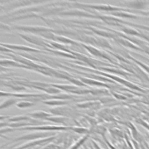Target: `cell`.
<instances>
[{
  "instance_id": "cell-8",
  "label": "cell",
  "mask_w": 149,
  "mask_h": 149,
  "mask_svg": "<svg viewBox=\"0 0 149 149\" xmlns=\"http://www.w3.org/2000/svg\"><path fill=\"white\" fill-rule=\"evenodd\" d=\"M114 41H115L116 42H118V44H119L120 45L136 50V51H141L143 52V50L139 47L138 46H137L136 45H135L134 44H133V42H132L128 40L126 38L119 37V36H117L116 37H115V38H113Z\"/></svg>"
},
{
  "instance_id": "cell-30",
  "label": "cell",
  "mask_w": 149,
  "mask_h": 149,
  "mask_svg": "<svg viewBox=\"0 0 149 149\" xmlns=\"http://www.w3.org/2000/svg\"><path fill=\"white\" fill-rule=\"evenodd\" d=\"M9 116H5L4 118H9ZM2 118H3V116H1V120H3V119H2Z\"/></svg>"
},
{
  "instance_id": "cell-14",
  "label": "cell",
  "mask_w": 149,
  "mask_h": 149,
  "mask_svg": "<svg viewBox=\"0 0 149 149\" xmlns=\"http://www.w3.org/2000/svg\"><path fill=\"white\" fill-rule=\"evenodd\" d=\"M28 115L34 119H45L52 116V113L43 111H37L29 113Z\"/></svg>"
},
{
  "instance_id": "cell-21",
  "label": "cell",
  "mask_w": 149,
  "mask_h": 149,
  "mask_svg": "<svg viewBox=\"0 0 149 149\" xmlns=\"http://www.w3.org/2000/svg\"><path fill=\"white\" fill-rule=\"evenodd\" d=\"M34 105V102L30 101L29 99H25L24 100L20 101L18 102L16 105L19 108H29Z\"/></svg>"
},
{
  "instance_id": "cell-11",
  "label": "cell",
  "mask_w": 149,
  "mask_h": 149,
  "mask_svg": "<svg viewBox=\"0 0 149 149\" xmlns=\"http://www.w3.org/2000/svg\"><path fill=\"white\" fill-rule=\"evenodd\" d=\"M1 66H13L17 68H22L28 69H33L31 67H30L29 66L25 65L24 64L20 63L17 61H15L13 60H9V59H1Z\"/></svg>"
},
{
  "instance_id": "cell-22",
  "label": "cell",
  "mask_w": 149,
  "mask_h": 149,
  "mask_svg": "<svg viewBox=\"0 0 149 149\" xmlns=\"http://www.w3.org/2000/svg\"><path fill=\"white\" fill-rule=\"evenodd\" d=\"M45 120L52 121L56 123H66V122L68 120V118L64 116H50L49 118H47L45 119Z\"/></svg>"
},
{
  "instance_id": "cell-9",
  "label": "cell",
  "mask_w": 149,
  "mask_h": 149,
  "mask_svg": "<svg viewBox=\"0 0 149 149\" xmlns=\"http://www.w3.org/2000/svg\"><path fill=\"white\" fill-rule=\"evenodd\" d=\"M81 45L84 47L91 55H94V56H99V57H102L103 58L107 59L108 60L111 61L110 57L108 56V55H106L105 53L102 52L101 51L98 49L97 48L91 46V45H86V44H81ZM112 62V61H111Z\"/></svg>"
},
{
  "instance_id": "cell-13",
  "label": "cell",
  "mask_w": 149,
  "mask_h": 149,
  "mask_svg": "<svg viewBox=\"0 0 149 149\" xmlns=\"http://www.w3.org/2000/svg\"><path fill=\"white\" fill-rule=\"evenodd\" d=\"M51 133H31L26 135L22 136L21 137H19L17 138L15 140L18 141V140H31V139H34L36 138H39V137H44L47 136H49Z\"/></svg>"
},
{
  "instance_id": "cell-6",
  "label": "cell",
  "mask_w": 149,
  "mask_h": 149,
  "mask_svg": "<svg viewBox=\"0 0 149 149\" xmlns=\"http://www.w3.org/2000/svg\"><path fill=\"white\" fill-rule=\"evenodd\" d=\"M71 129L72 127L68 126H38L33 127H27L19 128L18 130H67Z\"/></svg>"
},
{
  "instance_id": "cell-12",
  "label": "cell",
  "mask_w": 149,
  "mask_h": 149,
  "mask_svg": "<svg viewBox=\"0 0 149 149\" xmlns=\"http://www.w3.org/2000/svg\"><path fill=\"white\" fill-rule=\"evenodd\" d=\"M121 30L124 33H125L127 36L140 38L141 33H140V30H139L135 28H133L132 27H127V26H125L122 25L121 27Z\"/></svg>"
},
{
  "instance_id": "cell-18",
  "label": "cell",
  "mask_w": 149,
  "mask_h": 149,
  "mask_svg": "<svg viewBox=\"0 0 149 149\" xmlns=\"http://www.w3.org/2000/svg\"><path fill=\"white\" fill-rule=\"evenodd\" d=\"M55 41H59L65 44H71V45H79L80 44L77 42L76 41L64 37V36H59V35H56L55 36Z\"/></svg>"
},
{
  "instance_id": "cell-2",
  "label": "cell",
  "mask_w": 149,
  "mask_h": 149,
  "mask_svg": "<svg viewBox=\"0 0 149 149\" xmlns=\"http://www.w3.org/2000/svg\"><path fill=\"white\" fill-rule=\"evenodd\" d=\"M19 35L26 41L34 44L35 45L45 47H48L49 48H52L51 45L49 43H47L44 40L40 38V37H37L36 36H33L31 34H19Z\"/></svg>"
},
{
  "instance_id": "cell-17",
  "label": "cell",
  "mask_w": 149,
  "mask_h": 149,
  "mask_svg": "<svg viewBox=\"0 0 149 149\" xmlns=\"http://www.w3.org/2000/svg\"><path fill=\"white\" fill-rule=\"evenodd\" d=\"M79 79H80V80L83 83H86V84H88L95 85V86H98L109 87V86L107 84H106L105 83H103L102 82L97 81L95 80H93V79H88V78H85V77H80Z\"/></svg>"
},
{
  "instance_id": "cell-20",
  "label": "cell",
  "mask_w": 149,
  "mask_h": 149,
  "mask_svg": "<svg viewBox=\"0 0 149 149\" xmlns=\"http://www.w3.org/2000/svg\"><path fill=\"white\" fill-rule=\"evenodd\" d=\"M100 104V102L95 101H87L84 102H82L80 104H77L76 106L79 108H91L93 107H98V104Z\"/></svg>"
},
{
  "instance_id": "cell-24",
  "label": "cell",
  "mask_w": 149,
  "mask_h": 149,
  "mask_svg": "<svg viewBox=\"0 0 149 149\" xmlns=\"http://www.w3.org/2000/svg\"><path fill=\"white\" fill-rule=\"evenodd\" d=\"M31 119L30 116H25V115H18L13 116L9 119V121L13 122H22V121H27Z\"/></svg>"
},
{
  "instance_id": "cell-23",
  "label": "cell",
  "mask_w": 149,
  "mask_h": 149,
  "mask_svg": "<svg viewBox=\"0 0 149 149\" xmlns=\"http://www.w3.org/2000/svg\"><path fill=\"white\" fill-rule=\"evenodd\" d=\"M125 24H127L128 26L133 27V28H136V29L140 30H142L143 31H148V32L149 31V26H148L139 24L137 23H131V22H126V21L125 22Z\"/></svg>"
},
{
  "instance_id": "cell-16",
  "label": "cell",
  "mask_w": 149,
  "mask_h": 149,
  "mask_svg": "<svg viewBox=\"0 0 149 149\" xmlns=\"http://www.w3.org/2000/svg\"><path fill=\"white\" fill-rule=\"evenodd\" d=\"M44 104L48 105H51V106H59V105H67L69 103V101L67 100H58V99H54V100H48L42 101Z\"/></svg>"
},
{
  "instance_id": "cell-7",
  "label": "cell",
  "mask_w": 149,
  "mask_h": 149,
  "mask_svg": "<svg viewBox=\"0 0 149 149\" xmlns=\"http://www.w3.org/2000/svg\"><path fill=\"white\" fill-rule=\"evenodd\" d=\"M58 14H61L62 15H68V16H82V17L98 18L97 15H91V13H87L86 12L79 10L77 9H72L67 11H62L59 12Z\"/></svg>"
},
{
  "instance_id": "cell-4",
  "label": "cell",
  "mask_w": 149,
  "mask_h": 149,
  "mask_svg": "<svg viewBox=\"0 0 149 149\" xmlns=\"http://www.w3.org/2000/svg\"><path fill=\"white\" fill-rule=\"evenodd\" d=\"M51 113L56 115L61 116H64V117H68L69 116H73L74 115V111L68 107H56L54 108H52L49 109Z\"/></svg>"
},
{
  "instance_id": "cell-3",
  "label": "cell",
  "mask_w": 149,
  "mask_h": 149,
  "mask_svg": "<svg viewBox=\"0 0 149 149\" xmlns=\"http://www.w3.org/2000/svg\"><path fill=\"white\" fill-rule=\"evenodd\" d=\"M127 8L135 10H143L149 5V2L146 1H125Z\"/></svg>"
},
{
  "instance_id": "cell-29",
  "label": "cell",
  "mask_w": 149,
  "mask_h": 149,
  "mask_svg": "<svg viewBox=\"0 0 149 149\" xmlns=\"http://www.w3.org/2000/svg\"><path fill=\"white\" fill-rule=\"evenodd\" d=\"M133 54H134L137 55V56H139V57L141 58L142 59H145V60L147 61L148 62H149V58H146V57H145L144 56H143V55H140V54H136V53H133Z\"/></svg>"
},
{
  "instance_id": "cell-15",
  "label": "cell",
  "mask_w": 149,
  "mask_h": 149,
  "mask_svg": "<svg viewBox=\"0 0 149 149\" xmlns=\"http://www.w3.org/2000/svg\"><path fill=\"white\" fill-rule=\"evenodd\" d=\"M25 99H22V98H10L9 99H7L5 100L1 105L0 106V109H3L7 108L9 107H11L13 104H16L18 102L24 100Z\"/></svg>"
},
{
  "instance_id": "cell-25",
  "label": "cell",
  "mask_w": 149,
  "mask_h": 149,
  "mask_svg": "<svg viewBox=\"0 0 149 149\" xmlns=\"http://www.w3.org/2000/svg\"><path fill=\"white\" fill-rule=\"evenodd\" d=\"M139 30L141 33L140 38H143V40H144L146 42H147V43L149 44V33H148V31H144V32H143L140 30Z\"/></svg>"
},
{
  "instance_id": "cell-10",
  "label": "cell",
  "mask_w": 149,
  "mask_h": 149,
  "mask_svg": "<svg viewBox=\"0 0 149 149\" xmlns=\"http://www.w3.org/2000/svg\"><path fill=\"white\" fill-rule=\"evenodd\" d=\"M109 14H111L114 17H121V18H128V19H140L145 18V17L140 16L131 13L127 12L125 11H116V12H110Z\"/></svg>"
},
{
  "instance_id": "cell-5",
  "label": "cell",
  "mask_w": 149,
  "mask_h": 149,
  "mask_svg": "<svg viewBox=\"0 0 149 149\" xmlns=\"http://www.w3.org/2000/svg\"><path fill=\"white\" fill-rule=\"evenodd\" d=\"M1 46L6 47L11 50H19V51H27V52H44L43 51L31 48L26 45H18V44H1Z\"/></svg>"
},
{
  "instance_id": "cell-31",
  "label": "cell",
  "mask_w": 149,
  "mask_h": 149,
  "mask_svg": "<svg viewBox=\"0 0 149 149\" xmlns=\"http://www.w3.org/2000/svg\"><path fill=\"white\" fill-rule=\"evenodd\" d=\"M148 20H149V18H148Z\"/></svg>"
},
{
  "instance_id": "cell-1",
  "label": "cell",
  "mask_w": 149,
  "mask_h": 149,
  "mask_svg": "<svg viewBox=\"0 0 149 149\" xmlns=\"http://www.w3.org/2000/svg\"><path fill=\"white\" fill-rule=\"evenodd\" d=\"M12 29L30 33H41L47 31L54 32V30L51 28L40 26H13Z\"/></svg>"
},
{
  "instance_id": "cell-28",
  "label": "cell",
  "mask_w": 149,
  "mask_h": 149,
  "mask_svg": "<svg viewBox=\"0 0 149 149\" xmlns=\"http://www.w3.org/2000/svg\"><path fill=\"white\" fill-rule=\"evenodd\" d=\"M111 93H112L113 95L116 98H118V99L125 100V99H126V97H125V96H123V95H119V94H116L115 93H113V92H111Z\"/></svg>"
},
{
  "instance_id": "cell-27",
  "label": "cell",
  "mask_w": 149,
  "mask_h": 149,
  "mask_svg": "<svg viewBox=\"0 0 149 149\" xmlns=\"http://www.w3.org/2000/svg\"><path fill=\"white\" fill-rule=\"evenodd\" d=\"M1 29L5 30V31H10L11 29H12V28L11 27H10L9 26L1 22Z\"/></svg>"
},
{
  "instance_id": "cell-19",
  "label": "cell",
  "mask_w": 149,
  "mask_h": 149,
  "mask_svg": "<svg viewBox=\"0 0 149 149\" xmlns=\"http://www.w3.org/2000/svg\"><path fill=\"white\" fill-rule=\"evenodd\" d=\"M127 58L132 60V61H133L136 64H137L139 66H140L146 73H147L149 74V65H147V64L141 62L140 61L137 60V59L134 58V57H132L131 55L129 54H127Z\"/></svg>"
},
{
  "instance_id": "cell-26",
  "label": "cell",
  "mask_w": 149,
  "mask_h": 149,
  "mask_svg": "<svg viewBox=\"0 0 149 149\" xmlns=\"http://www.w3.org/2000/svg\"><path fill=\"white\" fill-rule=\"evenodd\" d=\"M71 129L79 133H84L88 131L87 129L83 127H72Z\"/></svg>"
}]
</instances>
